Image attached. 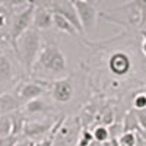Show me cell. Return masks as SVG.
Returning <instances> with one entry per match:
<instances>
[{
  "label": "cell",
  "instance_id": "6da1fadb",
  "mask_svg": "<svg viewBox=\"0 0 146 146\" xmlns=\"http://www.w3.org/2000/svg\"><path fill=\"white\" fill-rule=\"evenodd\" d=\"M31 73L45 79H62L67 73V58L57 44L48 42L42 45Z\"/></svg>",
  "mask_w": 146,
  "mask_h": 146
},
{
  "label": "cell",
  "instance_id": "7a4b0ae2",
  "mask_svg": "<svg viewBox=\"0 0 146 146\" xmlns=\"http://www.w3.org/2000/svg\"><path fill=\"white\" fill-rule=\"evenodd\" d=\"M100 16L105 21L124 27H146V0H130L108 12H101Z\"/></svg>",
  "mask_w": 146,
  "mask_h": 146
},
{
  "label": "cell",
  "instance_id": "3957f363",
  "mask_svg": "<svg viewBox=\"0 0 146 146\" xmlns=\"http://www.w3.org/2000/svg\"><path fill=\"white\" fill-rule=\"evenodd\" d=\"M13 50L16 53L18 60L23 66V69L28 73H31L36 58H38V56L42 50V40H41L40 31L35 29L34 27H31L16 41Z\"/></svg>",
  "mask_w": 146,
  "mask_h": 146
},
{
  "label": "cell",
  "instance_id": "277c9868",
  "mask_svg": "<svg viewBox=\"0 0 146 146\" xmlns=\"http://www.w3.org/2000/svg\"><path fill=\"white\" fill-rule=\"evenodd\" d=\"M34 12H35V5H29L22 12H19V13L13 16V21H12L10 28H9V41L12 47H15L16 41L31 28Z\"/></svg>",
  "mask_w": 146,
  "mask_h": 146
},
{
  "label": "cell",
  "instance_id": "5b68a950",
  "mask_svg": "<svg viewBox=\"0 0 146 146\" xmlns=\"http://www.w3.org/2000/svg\"><path fill=\"white\" fill-rule=\"evenodd\" d=\"M50 9H51L53 13L62 15L63 18H66L73 25V28L78 31V34L85 35V31L82 28V23H80L79 16H78V12H76L75 5H73L72 0H54Z\"/></svg>",
  "mask_w": 146,
  "mask_h": 146
},
{
  "label": "cell",
  "instance_id": "8992f818",
  "mask_svg": "<svg viewBox=\"0 0 146 146\" xmlns=\"http://www.w3.org/2000/svg\"><path fill=\"white\" fill-rule=\"evenodd\" d=\"M72 2L75 5V9L78 12V16H79V21L82 23V28H83L85 34L92 31L96 25V18L100 16L95 5L80 2V0H72Z\"/></svg>",
  "mask_w": 146,
  "mask_h": 146
},
{
  "label": "cell",
  "instance_id": "52a82bcc",
  "mask_svg": "<svg viewBox=\"0 0 146 146\" xmlns=\"http://www.w3.org/2000/svg\"><path fill=\"white\" fill-rule=\"evenodd\" d=\"M51 95L56 102L58 104H66L69 102L73 95H75V86L73 82L69 78H62L51 82Z\"/></svg>",
  "mask_w": 146,
  "mask_h": 146
},
{
  "label": "cell",
  "instance_id": "ba28073f",
  "mask_svg": "<svg viewBox=\"0 0 146 146\" xmlns=\"http://www.w3.org/2000/svg\"><path fill=\"white\" fill-rule=\"evenodd\" d=\"M108 70L115 76H126L131 70V58L124 51H115L108 58Z\"/></svg>",
  "mask_w": 146,
  "mask_h": 146
},
{
  "label": "cell",
  "instance_id": "9c48e42d",
  "mask_svg": "<svg viewBox=\"0 0 146 146\" xmlns=\"http://www.w3.org/2000/svg\"><path fill=\"white\" fill-rule=\"evenodd\" d=\"M44 94V86H42V82H23L21 83L18 89H16V96L18 100L21 101V104H27L32 100H36Z\"/></svg>",
  "mask_w": 146,
  "mask_h": 146
},
{
  "label": "cell",
  "instance_id": "30bf717a",
  "mask_svg": "<svg viewBox=\"0 0 146 146\" xmlns=\"http://www.w3.org/2000/svg\"><path fill=\"white\" fill-rule=\"evenodd\" d=\"M56 120H50V121H25L23 126V136L27 139H36L41 136H47L48 131L51 130V127L54 126Z\"/></svg>",
  "mask_w": 146,
  "mask_h": 146
},
{
  "label": "cell",
  "instance_id": "8fae6325",
  "mask_svg": "<svg viewBox=\"0 0 146 146\" xmlns=\"http://www.w3.org/2000/svg\"><path fill=\"white\" fill-rule=\"evenodd\" d=\"M32 27L38 31L40 29H50L51 27H54L51 9L42 7V6H35L34 18H32Z\"/></svg>",
  "mask_w": 146,
  "mask_h": 146
},
{
  "label": "cell",
  "instance_id": "7c38bea8",
  "mask_svg": "<svg viewBox=\"0 0 146 146\" xmlns=\"http://www.w3.org/2000/svg\"><path fill=\"white\" fill-rule=\"evenodd\" d=\"M21 101L18 100L16 95H9V94H3L0 95V113L3 114H9V113H15L21 108Z\"/></svg>",
  "mask_w": 146,
  "mask_h": 146
},
{
  "label": "cell",
  "instance_id": "4fadbf2b",
  "mask_svg": "<svg viewBox=\"0 0 146 146\" xmlns=\"http://www.w3.org/2000/svg\"><path fill=\"white\" fill-rule=\"evenodd\" d=\"M23 110L28 114H47L53 110V107L47 101H44L41 98H36V100H32L27 104H23Z\"/></svg>",
  "mask_w": 146,
  "mask_h": 146
},
{
  "label": "cell",
  "instance_id": "5bb4252c",
  "mask_svg": "<svg viewBox=\"0 0 146 146\" xmlns=\"http://www.w3.org/2000/svg\"><path fill=\"white\" fill-rule=\"evenodd\" d=\"M13 78H15V69L10 58L5 54H0V83H7L13 80Z\"/></svg>",
  "mask_w": 146,
  "mask_h": 146
},
{
  "label": "cell",
  "instance_id": "9a60e30c",
  "mask_svg": "<svg viewBox=\"0 0 146 146\" xmlns=\"http://www.w3.org/2000/svg\"><path fill=\"white\" fill-rule=\"evenodd\" d=\"M53 23H54V28L58 29V31H62V32H66L69 35H73V36H76L79 35L78 31L73 28V25L66 19L63 18L62 15H57V13H53Z\"/></svg>",
  "mask_w": 146,
  "mask_h": 146
},
{
  "label": "cell",
  "instance_id": "2e32d148",
  "mask_svg": "<svg viewBox=\"0 0 146 146\" xmlns=\"http://www.w3.org/2000/svg\"><path fill=\"white\" fill-rule=\"evenodd\" d=\"M140 129L139 126V121H137V117H136V113L135 110L129 111L124 117V121H123V131L124 133H133L135 130Z\"/></svg>",
  "mask_w": 146,
  "mask_h": 146
},
{
  "label": "cell",
  "instance_id": "e0dca14e",
  "mask_svg": "<svg viewBox=\"0 0 146 146\" xmlns=\"http://www.w3.org/2000/svg\"><path fill=\"white\" fill-rule=\"evenodd\" d=\"M13 133V123H12L10 114H3L0 117V137L12 136Z\"/></svg>",
  "mask_w": 146,
  "mask_h": 146
},
{
  "label": "cell",
  "instance_id": "ac0fdd59",
  "mask_svg": "<svg viewBox=\"0 0 146 146\" xmlns=\"http://www.w3.org/2000/svg\"><path fill=\"white\" fill-rule=\"evenodd\" d=\"M92 136H94V140L96 143H104L107 140H110V131H108V127L107 126H96L92 131Z\"/></svg>",
  "mask_w": 146,
  "mask_h": 146
},
{
  "label": "cell",
  "instance_id": "d6986e66",
  "mask_svg": "<svg viewBox=\"0 0 146 146\" xmlns=\"http://www.w3.org/2000/svg\"><path fill=\"white\" fill-rule=\"evenodd\" d=\"M95 140H94V136H92V133L89 130L85 129L83 131H80V135H79V140H78V145L76 146H89L92 145Z\"/></svg>",
  "mask_w": 146,
  "mask_h": 146
},
{
  "label": "cell",
  "instance_id": "ffe728a7",
  "mask_svg": "<svg viewBox=\"0 0 146 146\" xmlns=\"http://www.w3.org/2000/svg\"><path fill=\"white\" fill-rule=\"evenodd\" d=\"M118 142H120V146H136L137 143L135 133H123Z\"/></svg>",
  "mask_w": 146,
  "mask_h": 146
},
{
  "label": "cell",
  "instance_id": "44dd1931",
  "mask_svg": "<svg viewBox=\"0 0 146 146\" xmlns=\"http://www.w3.org/2000/svg\"><path fill=\"white\" fill-rule=\"evenodd\" d=\"M133 108L135 110H146V94H137L133 100Z\"/></svg>",
  "mask_w": 146,
  "mask_h": 146
},
{
  "label": "cell",
  "instance_id": "7402d4cb",
  "mask_svg": "<svg viewBox=\"0 0 146 146\" xmlns=\"http://www.w3.org/2000/svg\"><path fill=\"white\" fill-rule=\"evenodd\" d=\"M6 5L9 7H16V6H29L35 5V0H6Z\"/></svg>",
  "mask_w": 146,
  "mask_h": 146
},
{
  "label": "cell",
  "instance_id": "603a6c76",
  "mask_svg": "<svg viewBox=\"0 0 146 146\" xmlns=\"http://www.w3.org/2000/svg\"><path fill=\"white\" fill-rule=\"evenodd\" d=\"M135 113H136V117L139 121L140 130L146 131V110H135Z\"/></svg>",
  "mask_w": 146,
  "mask_h": 146
},
{
  "label": "cell",
  "instance_id": "cb8c5ba5",
  "mask_svg": "<svg viewBox=\"0 0 146 146\" xmlns=\"http://www.w3.org/2000/svg\"><path fill=\"white\" fill-rule=\"evenodd\" d=\"M19 142L18 136H7V137H0V146H16V143Z\"/></svg>",
  "mask_w": 146,
  "mask_h": 146
},
{
  "label": "cell",
  "instance_id": "d4e9b609",
  "mask_svg": "<svg viewBox=\"0 0 146 146\" xmlns=\"http://www.w3.org/2000/svg\"><path fill=\"white\" fill-rule=\"evenodd\" d=\"M7 23V16H6V9L3 7L2 10H0V29L5 28Z\"/></svg>",
  "mask_w": 146,
  "mask_h": 146
},
{
  "label": "cell",
  "instance_id": "484cf974",
  "mask_svg": "<svg viewBox=\"0 0 146 146\" xmlns=\"http://www.w3.org/2000/svg\"><path fill=\"white\" fill-rule=\"evenodd\" d=\"M54 0H35V6H42V7H48L50 9Z\"/></svg>",
  "mask_w": 146,
  "mask_h": 146
},
{
  "label": "cell",
  "instance_id": "4316f807",
  "mask_svg": "<svg viewBox=\"0 0 146 146\" xmlns=\"http://www.w3.org/2000/svg\"><path fill=\"white\" fill-rule=\"evenodd\" d=\"M35 145V142L34 140H31V139H23V140H19L18 143H16V146H34Z\"/></svg>",
  "mask_w": 146,
  "mask_h": 146
},
{
  "label": "cell",
  "instance_id": "83f0119b",
  "mask_svg": "<svg viewBox=\"0 0 146 146\" xmlns=\"http://www.w3.org/2000/svg\"><path fill=\"white\" fill-rule=\"evenodd\" d=\"M142 36H143V42H142V51L146 56V29H142Z\"/></svg>",
  "mask_w": 146,
  "mask_h": 146
},
{
  "label": "cell",
  "instance_id": "f1b7e54d",
  "mask_svg": "<svg viewBox=\"0 0 146 146\" xmlns=\"http://www.w3.org/2000/svg\"><path fill=\"white\" fill-rule=\"evenodd\" d=\"M80 2H86V3H92V5H95V3H96V0H80Z\"/></svg>",
  "mask_w": 146,
  "mask_h": 146
},
{
  "label": "cell",
  "instance_id": "f546056e",
  "mask_svg": "<svg viewBox=\"0 0 146 146\" xmlns=\"http://www.w3.org/2000/svg\"><path fill=\"white\" fill-rule=\"evenodd\" d=\"M34 146H42V145H41V142H35V145H34Z\"/></svg>",
  "mask_w": 146,
  "mask_h": 146
},
{
  "label": "cell",
  "instance_id": "4dcf8cb0",
  "mask_svg": "<svg viewBox=\"0 0 146 146\" xmlns=\"http://www.w3.org/2000/svg\"><path fill=\"white\" fill-rule=\"evenodd\" d=\"M0 117H2V113H0Z\"/></svg>",
  "mask_w": 146,
  "mask_h": 146
},
{
  "label": "cell",
  "instance_id": "1f68e13d",
  "mask_svg": "<svg viewBox=\"0 0 146 146\" xmlns=\"http://www.w3.org/2000/svg\"><path fill=\"white\" fill-rule=\"evenodd\" d=\"M145 94H146V89H145Z\"/></svg>",
  "mask_w": 146,
  "mask_h": 146
},
{
  "label": "cell",
  "instance_id": "d6a6232c",
  "mask_svg": "<svg viewBox=\"0 0 146 146\" xmlns=\"http://www.w3.org/2000/svg\"><path fill=\"white\" fill-rule=\"evenodd\" d=\"M0 38H2V36H0Z\"/></svg>",
  "mask_w": 146,
  "mask_h": 146
}]
</instances>
